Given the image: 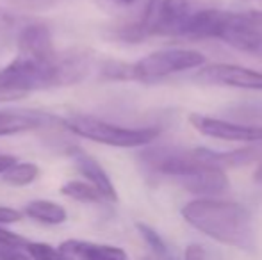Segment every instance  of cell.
Listing matches in <instances>:
<instances>
[{
    "label": "cell",
    "mask_w": 262,
    "mask_h": 260,
    "mask_svg": "<svg viewBox=\"0 0 262 260\" xmlns=\"http://www.w3.org/2000/svg\"><path fill=\"white\" fill-rule=\"evenodd\" d=\"M182 218L204 235L245 251L255 248V232L250 210L241 203L216 198H196L180 210Z\"/></svg>",
    "instance_id": "obj_1"
},
{
    "label": "cell",
    "mask_w": 262,
    "mask_h": 260,
    "mask_svg": "<svg viewBox=\"0 0 262 260\" xmlns=\"http://www.w3.org/2000/svg\"><path fill=\"white\" fill-rule=\"evenodd\" d=\"M64 86L59 54L54 61L18 56L0 69V100L21 98L32 91Z\"/></svg>",
    "instance_id": "obj_2"
},
{
    "label": "cell",
    "mask_w": 262,
    "mask_h": 260,
    "mask_svg": "<svg viewBox=\"0 0 262 260\" xmlns=\"http://www.w3.org/2000/svg\"><path fill=\"white\" fill-rule=\"evenodd\" d=\"M62 127L73 132L75 135L90 141L100 143L116 148H141L148 146L161 135L159 127H143V129H130L109 123L105 120L95 118L86 114H73L62 120Z\"/></svg>",
    "instance_id": "obj_3"
},
{
    "label": "cell",
    "mask_w": 262,
    "mask_h": 260,
    "mask_svg": "<svg viewBox=\"0 0 262 260\" xmlns=\"http://www.w3.org/2000/svg\"><path fill=\"white\" fill-rule=\"evenodd\" d=\"M191 9V0H146L143 16L134 23L141 41L148 36L182 38Z\"/></svg>",
    "instance_id": "obj_4"
},
{
    "label": "cell",
    "mask_w": 262,
    "mask_h": 260,
    "mask_svg": "<svg viewBox=\"0 0 262 260\" xmlns=\"http://www.w3.org/2000/svg\"><path fill=\"white\" fill-rule=\"evenodd\" d=\"M207 59L202 52L189 49H162L130 64V80L154 82L186 69H198Z\"/></svg>",
    "instance_id": "obj_5"
},
{
    "label": "cell",
    "mask_w": 262,
    "mask_h": 260,
    "mask_svg": "<svg viewBox=\"0 0 262 260\" xmlns=\"http://www.w3.org/2000/svg\"><path fill=\"white\" fill-rule=\"evenodd\" d=\"M194 80L207 86H227L237 89L262 91V72L245 68L239 64L214 63L202 66L194 75Z\"/></svg>",
    "instance_id": "obj_6"
},
{
    "label": "cell",
    "mask_w": 262,
    "mask_h": 260,
    "mask_svg": "<svg viewBox=\"0 0 262 260\" xmlns=\"http://www.w3.org/2000/svg\"><path fill=\"white\" fill-rule=\"evenodd\" d=\"M189 123L205 137L239 143H262V125H243V123L227 122V120L212 118L198 112L189 114Z\"/></svg>",
    "instance_id": "obj_7"
},
{
    "label": "cell",
    "mask_w": 262,
    "mask_h": 260,
    "mask_svg": "<svg viewBox=\"0 0 262 260\" xmlns=\"http://www.w3.org/2000/svg\"><path fill=\"white\" fill-rule=\"evenodd\" d=\"M55 125H62V118L50 114V112L29 111V109H4V111H0V137L41 130Z\"/></svg>",
    "instance_id": "obj_8"
},
{
    "label": "cell",
    "mask_w": 262,
    "mask_h": 260,
    "mask_svg": "<svg viewBox=\"0 0 262 260\" xmlns=\"http://www.w3.org/2000/svg\"><path fill=\"white\" fill-rule=\"evenodd\" d=\"M16 45L20 56H27L38 61H54L59 54L54 46V38L50 29L45 23H39V21L25 23L18 31Z\"/></svg>",
    "instance_id": "obj_9"
},
{
    "label": "cell",
    "mask_w": 262,
    "mask_h": 260,
    "mask_svg": "<svg viewBox=\"0 0 262 260\" xmlns=\"http://www.w3.org/2000/svg\"><path fill=\"white\" fill-rule=\"evenodd\" d=\"M66 153L73 159L75 166L79 168V171L88 178L91 185L97 189L102 195V198L107 201H118V193L114 189L113 180L109 178V175L105 173V170L102 168V164L97 159L84 152L80 146H68Z\"/></svg>",
    "instance_id": "obj_10"
},
{
    "label": "cell",
    "mask_w": 262,
    "mask_h": 260,
    "mask_svg": "<svg viewBox=\"0 0 262 260\" xmlns=\"http://www.w3.org/2000/svg\"><path fill=\"white\" fill-rule=\"evenodd\" d=\"M179 182L187 193L200 198H214L217 195H223L230 187V180H228L225 170L214 166L202 168V170L194 171L193 175L180 178Z\"/></svg>",
    "instance_id": "obj_11"
},
{
    "label": "cell",
    "mask_w": 262,
    "mask_h": 260,
    "mask_svg": "<svg viewBox=\"0 0 262 260\" xmlns=\"http://www.w3.org/2000/svg\"><path fill=\"white\" fill-rule=\"evenodd\" d=\"M57 250L66 260H128L123 248L91 243V241L68 239L59 244Z\"/></svg>",
    "instance_id": "obj_12"
},
{
    "label": "cell",
    "mask_w": 262,
    "mask_h": 260,
    "mask_svg": "<svg viewBox=\"0 0 262 260\" xmlns=\"http://www.w3.org/2000/svg\"><path fill=\"white\" fill-rule=\"evenodd\" d=\"M24 214L31 218L32 221L41 223V225H62L68 219V212L62 205L50 200H34L25 205Z\"/></svg>",
    "instance_id": "obj_13"
},
{
    "label": "cell",
    "mask_w": 262,
    "mask_h": 260,
    "mask_svg": "<svg viewBox=\"0 0 262 260\" xmlns=\"http://www.w3.org/2000/svg\"><path fill=\"white\" fill-rule=\"evenodd\" d=\"M39 177V168L34 162H16L13 168L2 175V182L14 187H24L29 185Z\"/></svg>",
    "instance_id": "obj_14"
},
{
    "label": "cell",
    "mask_w": 262,
    "mask_h": 260,
    "mask_svg": "<svg viewBox=\"0 0 262 260\" xmlns=\"http://www.w3.org/2000/svg\"><path fill=\"white\" fill-rule=\"evenodd\" d=\"M61 195L72 198L75 201H82V203H100L104 201L100 193L88 182H79V180H70L61 187Z\"/></svg>",
    "instance_id": "obj_15"
},
{
    "label": "cell",
    "mask_w": 262,
    "mask_h": 260,
    "mask_svg": "<svg viewBox=\"0 0 262 260\" xmlns=\"http://www.w3.org/2000/svg\"><path fill=\"white\" fill-rule=\"evenodd\" d=\"M136 228H138V232L141 233V237L145 239V243L152 248V251L157 255V257H161L164 260H168L169 257H171V255H169L168 246H166V243H164V239L159 235L152 226L146 225V223H136Z\"/></svg>",
    "instance_id": "obj_16"
},
{
    "label": "cell",
    "mask_w": 262,
    "mask_h": 260,
    "mask_svg": "<svg viewBox=\"0 0 262 260\" xmlns=\"http://www.w3.org/2000/svg\"><path fill=\"white\" fill-rule=\"evenodd\" d=\"M25 251H27L31 260H66L59 253L57 248L50 246L47 243H27Z\"/></svg>",
    "instance_id": "obj_17"
},
{
    "label": "cell",
    "mask_w": 262,
    "mask_h": 260,
    "mask_svg": "<svg viewBox=\"0 0 262 260\" xmlns=\"http://www.w3.org/2000/svg\"><path fill=\"white\" fill-rule=\"evenodd\" d=\"M29 241L25 237L18 235V233L6 230L4 226H0V246H18V248H25Z\"/></svg>",
    "instance_id": "obj_18"
},
{
    "label": "cell",
    "mask_w": 262,
    "mask_h": 260,
    "mask_svg": "<svg viewBox=\"0 0 262 260\" xmlns=\"http://www.w3.org/2000/svg\"><path fill=\"white\" fill-rule=\"evenodd\" d=\"M9 4H13V6H18V7H24V9H47V7H50L52 4H55L57 0H7Z\"/></svg>",
    "instance_id": "obj_19"
},
{
    "label": "cell",
    "mask_w": 262,
    "mask_h": 260,
    "mask_svg": "<svg viewBox=\"0 0 262 260\" xmlns=\"http://www.w3.org/2000/svg\"><path fill=\"white\" fill-rule=\"evenodd\" d=\"M21 218H24V214H21L20 210H16V208H13V207H4V205H0V226L18 223Z\"/></svg>",
    "instance_id": "obj_20"
},
{
    "label": "cell",
    "mask_w": 262,
    "mask_h": 260,
    "mask_svg": "<svg viewBox=\"0 0 262 260\" xmlns=\"http://www.w3.org/2000/svg\"><path fill=\"white\" fill-rule=\"evenodd\" d=\"M184 260H207V253H205L202 244L191 243L184 250Z\"/></svg>",
    "instance_id": "obj_21"
},
{
    "label": "cell",
    "mask_w": 262,
    "mask_h": 260,
    "mask_svg": "<svg viewBox=\"0 0 262 260\" xmlns=\"http://www.w3.org/2000/svg\"><path fill=\"white\" fill-rule=\"evenodd\" d=\"M18 162V159L11 153H0V177L6 173L9 168H13Z\"/></svg>",
    "instance_id": "obj_22"
},
{
    "label": "cell",
    "mask_w": 262,
    "mask_h": 260,
    "mask_svg": "<svg viewBox=\"0 0 262 260\" xmlns=\"http://www.w3.org/2000/svg\"><path fill=\"white\" fill-rule=\"evenodd\" d=\"M253 180H255L257 184H262V162L257 166L255 173H253Z\"/></svg>",
    "instance_id": "obj_23"
},
{
    "label": "cell",
    "mask_w": 262,
    "mask_h": 260,
    "mask_svg": "<svg viewBox=\"0 0 262 260\" xmlns=\"http://www.w3.org/2000/svg\"><path fill=\"white\" fill-rule=\"evenodd\" d=\"M253 56H259V57H262V36H260L259 43H257V46H255V52H253Z\"/></svg>",
    "instance_id": "obj_24"
},
{
    "label": "cell",
    "mask_w": 262,
    "mask_h": 260,
    "mask_svg": "<svg viewBox=\"0 0 262 260\" xmlns=\"http://www.w3.org/2000/svg\"><path fill=\"white\" fill-rule=\"evenodd\" d=\"M168 260H177V258H173V257H169V258H168Z\"/></svg>",
    "instance_id": "obj_25"
},
{
    "label": "cell",
    "mask_w": 262,
    "mask_h": 260,
    "mask_svg": "<svg viewBox=\"0 0 262 260\" xmlns=\"http://www.w3.org/2000/svg\"><path fill=\"white\" fill-rule=\"evenodd\" d=\"M143 260H150V258H143Z\"/></svg>",
    "instance_id": "obj_26"
}]
</instances>
